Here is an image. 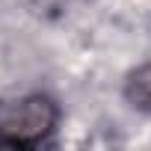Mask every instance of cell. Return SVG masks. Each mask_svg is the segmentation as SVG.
<instances>
[{
	"mask_svg": "<svg viewBox=\"0 0 151 151\" xmlns=\"http://www.w3.org/2000/svg\"><path fill=\"white\" fill-rule=\"evenodd\" d=\"M59 124V104L45 92H30L0 101V145L33 148L42 145Z\"/></svg>",
	"mask_w": 151,
	"mask_h": 151,
	"instance_id": "1",
	"label": "cell"
},
{
	"mask_svg": "<svg viewBox=\"0 0 151 151\" xmlns=\"http://www.w3.org/2000/svg\"><path fill=\"white\" fill-rule=\"evenodd\" d=\"M124 101L139 110V113H151V62H142L136 65L127 77H124Z\"/></svg>",
	"mask_w": 151,
	"mask_h": 151,
	"instance_id": "2",
	"label": "cell"
}]
</instances>
